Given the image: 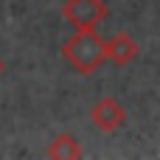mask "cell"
<instances>
[{
	"instance_id": "obj_3",
	"label": "cell",
	"mask_w": 160,
	"mask_h": 160,
	"mask_svg": "<svg viewBox=\"0 0 160 160\" xmlns=\"http://www.w3.org/2000/svg\"><path fill=\"white\" fill-rule=\"evenodd\" d=\"M90 121H93L96 129L112 132V129H118V127L124 124V107H121L115 98L104 96V98H98V101L90 107Z\"/></svg>"
},
{
	"instance_id": "obj_6",
	"label": "cell",
	"mask_w": 160,
	"mask_h": 160,
	"mask_svg": "<svg viewBox=\"0 0 160 160\" xmlns=\"http://www.w3.org/2000/svg\"><path fill=\"white\" fill-rule=\"evenodd\" d=\"M0 68H3V62H0Z\"/></svg>"
},
{
	"instance_id": "obj_2",
	"label": "cell",
	"mask_w": 160,
	"mask_h": 160,
	"mask_svg": "<svg viewBox=\"0 0 160 160\" xmlns=\"http://www.w3.org/2000/svg\"><path fill=\"white\" fill-rule=\"evenodd\" d=\"M107 14L104 0H65L62 6V17L68 25H73L76 31L82 28H96Z\"/></svg>"
},
{
	"instance_id": "obj_5",
	"label": "cell",
	"mask_w": 160,
	"mask_h": 160,
	"mask_svg": "<svg viewBox=\"0 0 160 160\" xmlns=\"http://www.w3.org/2000/svg\"><path fill=\"white\" fill-rule=\"evenodd\" d=\"M45 155H48V158H53V160H73V158H79V155H82V146H79V141H76L73 135L62 132V135L51 138V143H48Z\"/></svg>"
},
{
	"instance_id": "obj_4",
	"label": "cell",
	"mask_w": 160,
	"mask_h": 160,
	"mask_svg": "<svg viewBox=\"0 0 160 160\" xmlns=\"http://www.w3.org/2000/svg\"><path fill=\"white\" fill-rule=\"evenodd\" d=\"M104 51H107V59H110L112 65L124 68V65H129V62L135 59V53H138V45H135V39H132L129 34H124V31H115L110 39H104Z\"/></svg>"
},
{
	"instance_id": "obj_1",
	"label": "cell",
	"mask_w": 160,
	"mask_h": 160,
	"mask_svg": "<svg viewBox=\"0 0 160 160\" xmlns=\"http://www.w3.org/2000/svg\"><path fill=\"white\" fill-rule=\"evenodd\" d=\"M62 56H65V62H68L76 73L87 76V73H93V70L107 59L104 39H101L93 28H82V31H76L73 37H68V39L62 42Z\"/></svg>"
}]
</instances>
